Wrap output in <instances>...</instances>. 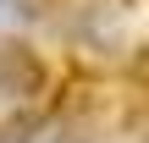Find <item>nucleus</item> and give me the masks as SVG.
I'll use <instances>...</instances> for the list:
<instances>
[{"label": "nucleus", "instance_id": "1", "mask_svg": "<svg viewBox=\"0 0 149 143\" xmlns=\"http://www.w3.org/2000/svg\"><path fill=\"white\" fill-rule=\"evenodd\" d=\"M44 88V66L22 44H0V99H33Z\"/></svg>", "mask_w": 149, "mask_h": 143}]
</instances>
